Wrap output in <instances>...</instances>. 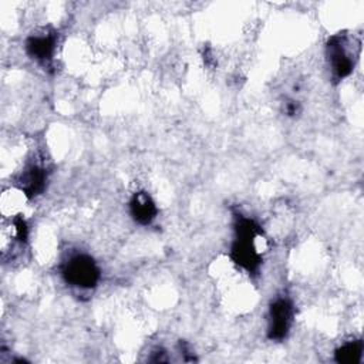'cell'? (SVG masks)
I'll use <instances>...</instances> for the list:
<instances>
[{"label": "cell", "mask_w": 364, "mask_h": 364, "mask_svg": "<svg viewBox=\"0 0 364 364\" xmlns=\"http://www.w3.org/2000/svg\"><path fill=\"white\" fill-rule=\"evenodd\" d=\"M235 240L230 247L232 260L247 273H256L262 264L263 256L257 247V239H262L260 225L240 213H235Z\"/></svg>", "instance_id": "cell-1"}, {"label": "cell", "mask_w": 364, "mask_h": 364, "mask_svg": "<svg viewBox=\"0 0 364 364\" xmlns=\"http://www.w3.org/2000/svg\"><path fill=\"white\" fill-rule=\"evenodd\" d=\"M361 43L347 33L333 34L326 43V58L331 71V77L340 81L348 77L357 64Z\"/></svg>", "instance_id": "cell-2"}, {"label": "cell", "mask_w": 364, "mask_h": 364, "mask_svg": "<svg viewBox=\"0 0 364 364\" xmlns=\"http://www.w3.org/2000/svg\"><path fill=\"white\" fill-rule=\"evenodd\" d=\"M61 276L68 286L81 290H90L98 284L101 272L91 256L85 253H77L63 263Z\"/></svg>", "instance_id": "cell-3"}, {"label": "cell", "mask_w": 364, "mask_h": 364, "mask_svg": "<svg viewBox=\"0 0 364 364\" xmlns=\"http://www.w3.org/2000/svg\"><path fill=\"white\" fill-rule=\"evenodd\" d=\"M293 314H294V309L289 299L279 297L274 301H272L269 307L267 337L276 341L283 340L290 330Z\"/></svg>", "instance_id": "cell-4"}, {"label": "cell", "mask_w": 364, "mask_h": 364, "mask_svg": "<svg viewBox=\"0 0 364 364\" xmlns=\"http://www.w3.org/2000/svg\"><path fill=\"white\" fill-rule=\"evenodd\" d=\"M57 46V33L53 30L31 34L26 40L27 54L44 67H50Z\"/></svg>", "instance_id": "cell-5"}, {"label": "cell", "mask_w": 364, "mask_h": 364, "mask_svg": "<svg viewBox=\"0 0 364 364\" xmlns=\"http://www.w3.org/2000/svg\"><path fill=\"white\" fill-rule=\"evenodd\" d=\"M47 183V169L43 164L31 162L16 178L17 188L28 198L38 196Z\"/></svg>", "instance_id": "cell-6"}, {"label": "cell", "mask_w": 364, "mask_h": 364, "mask_svg": "<svg viewBox=\"0 0 364 364\" xmlns=\"http://www.w3.org/2000/svg\"><path fill=\"white\" fill-rule=\"evenodd\" d=\"M129 213L132 219L139 225H149L158 213L154 199L144 191H138L129 200Z\"/></svg>", "instance_id": "cell-7"}, {"label": "cell", "mask_w": 364, "mask_h": 364, "mask_svg": "<svg viewBox=\"0 0 364 364\" xmlns=\"http://www.w3.org/2000/svg\"><path fill=\"white\" fill-rule=\"evenodd\" d=\"M363 340H351L340 346L334 353V360L340 364H355L363 357Z\"/></svg>", "instance_id": "cell-8"}, {"label": "cell", "mask_w": 364, "mask_h": 364, "mask_svg": "<svg viewBox=\"0 0 364 364\" xmlns=\"http://www.w3.org/2000/svg\"><path fill=\"white\" fill-rule=\"evenodd\" d=\"M300 104L294 100H289L286 104H284V112L286 115L289 117H296L299 112H300Z\"/></svg>", "instance_id": "cell-9"}]
</instances>
